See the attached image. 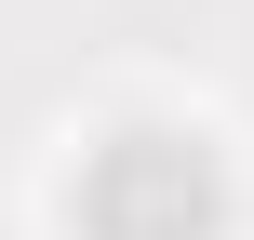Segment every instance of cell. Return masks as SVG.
<instances>
[{
    "instance_id": "6da1fadb",
    "label": "cell",
    "mask_w": 254,
    "mask_h": 240,
    "mask_svg": "<svg viewBox=\"0 0 254 240\" xmlns=\"http://www.w3.org/2000/svg\"><path fill=\"white\" fill-rule=\"evenodd\" d=\"M80 214H94V240H214L228 187H214L201 147H174V134H121V147L94 160Z\"/></svg>"
}]
</instances>
